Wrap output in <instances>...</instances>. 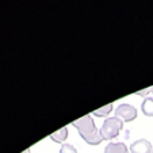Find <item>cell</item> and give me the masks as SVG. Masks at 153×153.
Returning <instances> with one entry per match:
<instances>
[{
    "instance_id": "cell-1",
    "label": "cell",
    "mask_w": 153,
    "mask_h": 153,
    "mask_svg": "<svg viewBox=\"0 0 153 153\" xmlns=\"http://www.w3.org/2000/svg\"><path fill=\"white\" fill-rule=\"evenodd\" d=\"M72 125L77 129L79 134L81 136V138L90 145H99L104 141L103 137H102V133H100V129H98L95 125V121L94 118L87 114V115L81 117L80 119L77 121L72 122Z\"/></svg>"
},
{
    "instance_id": "cell-2",
    "label": "cell",
    "mask_w": 153,
    "mask_h": 153,
    "mask_svg": "<svg viewBox=\"0 0 153 153\" xmlns=\"http://www.w3.org/2000/svg\"><path fill=\"white\" fill-rule=\"evenodd\" d=\"M122 127H123V122L117 117H110L106 118L100 127V133L104 141H111V140L117 138L121 133Z\"/></svg>"
},
{
    "instance_id": "cell-3",
    "label": "cell",
    "mask_w": 153,
    "mask_h": 153,
    "mask_svg": "<svg viewBox=\"0 0 153 153\" xmlns=\"http://www.w3.org/2000/svg\"><path fill=\"white\" fill-rule=\"evenodd\" d=\"M137 115H138L137 108L134 106H131V104H127V103L119 104V106L117 107V110H115V117L121 119L123 123L125 122L134 121V119L137 118Z\"/></svg>"
},
{
    "instance_id": "cell-4",
    "label": "cell",
    "mask_w": 153,
    "mask_h": 153,
    "mask_svg": "<svg viewBox=\"0 0 153 153\" xmlns=\"http://www.w3.org/2000/svg\"><path fill=\"white\" fill-rule=\"evenodd\" d=\"M129 150L130 153H152L153 148H152V144L148 140L140 138V140H136L133 144L130 145Z\"/></svg>"
},
{
    "instance_id": "cell-5",
    "label": "cell",
    "mask_w": 153,
    "mask_h": 153,
    "mask_svg": "<svg viewBox=\"0 0 153 153\" xmlns=\"http://www.w3.org/2000/svg\"><path fill=\"white\" fill-rule=\"evenodd\" d=\"M104 153H129V148L123 142H108L104 148Z\"/></svg>"
},
{
    "instance_id": "cell-6",
    "label": "cell",
    "mask_w": 153,
    "mask_h": 153,
    "mask_svg": "<svg viewBox=\"0 0 153 153\" xmlns=\"http://www.w3.org/2000/svg\"><path fill=\"white\" fill-rule=\"evenodd\" d=\"M67 138H68V127L67 126L61 127L60 130H57V131L50 134V140L57 142V144H65Z\"/></svg>"
},
{
    "instance_id": "cell-7",
    "label": "cell",
    "mask_w": 153,
    "mask_h": 153,
    "mask_svg": "<svg viewBox=\"0 0 153 153\" xmlns=\"http://www.w3.org/2000/svg\"><path fill=\"white\" fill-rule=\"evenodd\" d=\"M141 111L144 115L153 117V98L152 96L144 99V102H142V104H141Z\"/></svg>"
},
{
    "instance_id": "cell-8",
    "label": "cell",
    "mask_w": 153,
    "mask_h": 153,
    "mask_svg": "<svg viewBox=\"0 0 153 153\" xmlns=\"http://www.w3.org/2000/svg\"><path fill=\"white\" fill-rule=\"evenodd\" d=\"M113 106H114L113 103L106 104V106H103L102 108L94 111V115H96V117H108V114L113 111Z\"/></svg>"
},
{
    "instance_id": "cell-9",
    "label": "cell",
    "mask_w": 153,
    "mask_h": 153,
    "mask_svg": "<svg viewBox=\"0 0 153 153\" xmlns=\"http://www.w3.org/2000/svg\"><path fill=\"white\" fill-rule=\"evenodd\" d=\"M60 153H77V149L71 144H62L60 148Z\"/></svg>"
},
{
    "instance_id": "cell-10",
    "label": "cell",
    "mask_w": 153,
    "mask_h": 153,
    "mask_svg": "<svg viewBox=\"0 0 153 153\" xmlns=\"http://www.w3.org/2000/svg\"><path fill=\"white\" fill-rule=\"evenodd\" d=\"M150 91H152V94H153V88H150Z\"/></svg>"
},
{
    "instance_id": "cell-11",
    "label": "cell",
    "mask_w": 153,
    "mask_h": 153,
    "mask_svg": "<svg viewBox=\"0 0 153 153\" xmlns=\"http://www.w3.org/2000/svg\"><path fill=\"white\" fill-rule=\"evenodd\" d=\"M152 153H153V152H152Z\"/></svg>"
}]
</instances>
